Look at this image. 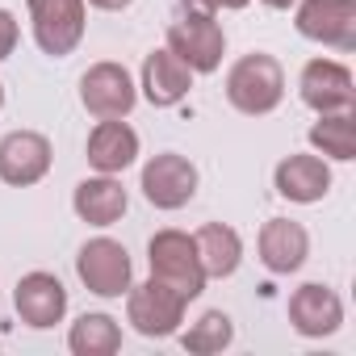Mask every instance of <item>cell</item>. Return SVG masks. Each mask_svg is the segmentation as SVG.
I'll use <instances>...</instances> for the list:
<instances>
[{
  "label": "cell",
  "mask_w": 356,
  "mask_h": 356,
  "mask_svg": "<svg viewBox=\"0 0 356 356\" xmlns=\"http://www.w3.org/2000/svg\"><path fill=\"white\" fill-rule=\"evenodd\" d=\"M285 97V72L273 55L256 51V55H243L231 72H227V101L248 113V118H260V113H273Z\"/></svg>",
  "instance_id": "1"
},
{
  "label": "cell",
  "mask_w": 356,
  "mask_h": 356,
  "mask_svg": "<svg viewBox=\"0 0 356 356\" xmlns=\"http://www.w3.org/2000/svg\"><path fill=\"white\" fill-rule=\"evenodd\" d=\"M147 264H151V277L155 281H163L168 289H176L185 302H193L206 289V273H202V260H197V243L185 231H159V235H151Z\"/></svg>",
  "instance_id": "2"
},
{
  "label": "cell",
  "mask_w": 356,
  "mask_h": 356,
  "mask_svg": "<svg viewBox=\"0 0 356 356\" xmlns=\"http://www.w3.org/2000/svg\"><path fill=\"white\" fill-rule=\"evenodd\" d=\"M185 298L176 293V289H168L163 281H143V285H130L126 289V318H130V327L138 331V335H147V339H163V335H172L176 327L185 323Z\"/></svg>",
  "instance_id": "3"
},
{
  "label": "cell",
  "mask_w": 356,
  "mask_h": 356,
  "mask_svg": "<svg viewBox=\"0 0 356 356\" xmlns=\"http://www.w3.org/2000/svg\"><path fill=\"white\" fill-rule=\"evenodd\" d=\"M84 0H30V22H34V42L42 55L63 59L80 47L84 38Z\"/></svg>",
  "instance_id": "4"
},
{
  "label": "cell",
  "mask_w": 356,
  "mask_h": 356,
  "mask_svg": "<svg viewBox=\"0 0 356 356\" xmlns=\"http://www.w3.org/2000/svg\"><path fill=\"white\" fill-rule=\"evenodd\" d=\"M168 51L176 59H185L193 72H218L222 51H227V34L214 22V13H185L181 22L168 26Z\"/></svg>",
  "instance_id": "5"
},
{
  "label": "cell",
  "mask_w": 356,
  "mask_h": 356,
  "mask_svg": "<svg viewBox=\"0 0 356 356\" xmlns=\"http://www.w3.org/2000/svg\"><path fill=\"white\" fill-rule=\"evenodd\" d=\"M193 193H197V168L185 155L163 151L143 163V197L155 210H181L193 202Z\"/></svg>",
  "instance_id": "6"
},
{
  "label": "cell",
  "mask_w": 356,
  "mask_h": 356,
  "mask_svg": "<svg viewBox=\"0 0 356 356\" xmlns=\"http://www.w3.org/2000/svg\"><path fill=\"white\" fill-rule=\"evenodd\" d=\"M76 273L88 285V293H97V298H122L130 289V277H134L130 252L122 243H113V239L84 243L80 256H76Z\"/></svg>",
  "instance_id": "7"
},
{
  "label": "cell",
  "mask_w": 356,
  "mask_h": 356,
  "mask_svg": "<svg viewBox=\"0 0 356 356\" xmlns=\"http://www.w3.org/2000/svg\"><path fill=\"white\" fill-rule=\"evenodd\" d=\"M298 34L335 51L356 47V0H302L298 5Z\"/></svg>",
  "instance_id": "8"
},
{
  "label": "cell",
  "mask_w": 356,
  "mask_h": 356,
  "mask_svg": "<svg viewBox=\"0 0 356 356\" xmlns=\"http://www.w3.org/2000/svg\"><path fill=\"white\" fill-rule=\"evenodd\" d=\"M80 101L92 118H126L138 101V88L122 63H92L80 80Z\"/></svg>",
  "instance_id": "9"
},
{
  "label": "cell",
  "mask_w": 356,
  "mask_h": 356,
  "mask_svg": "<svg viewBox=\"0 0 356 356\" xmlns=\"http://www.w3.org/2000/svg\"><path fill=\"white\" fill-rule=\"evenodd\" d=\"M302 101L314 113H352L356 109V88H352V72L335 59H310L302 67Z\"/></svg>",
  "instance_id": "10"
},
{
  "label": "cell",
  "mask_w": 356,
  "mask_h": 356,
  "mask_svg": "<svg viewBox=\"0 0 356 356\" xmlns=\"http://www.w3.org/2000/svg\"><path fill=\"white\" fill-rule=\"evenodd\" d=\"M51 172V143L38 130H13L0 138V181L26 189Z\"/></svg>",
  "instance_id": "11"
},
{
  "label": "cell",
  "mask_w": 356,
  "mask_h": 356,
  "mask_svg": "<svg viewBox=\"0 0 356 356\" xmlns=\"http://www.w3.org/2000/svg\"><path fill=\"white\" fill-rule=\"evenodd\" d=\"M13 302H17L22 323L34 331H47V327L63 323V314H67V289L51 273H26L13 289Z\"/></svg>",
  "instance_id": "12"
},
{
  "label": "cell",
  "mask_w": 356,
  "mask_h": 356,
  "mask_svg": "<svg viewBox=\"0 0 356 356\" xmlns=\"http://www.w3.org/2000/svg\"><path fill=\"white\" fill-rule=\"evenodd\" d=\"M289 323H293V331H302L306 339H323V335L339 331V323H343V302H339L335 289L310 281V285L293 289V298H289Z\"/></svg>",
  "instance_id": "13"
},
{
  "label": "cell",
  "mask_w": 356,
  "mask_h": 356,
  "mask_svg": "<svg viewBox=\"0 0 356 356\" xmlns=\"http://www.w3.org/2000/svg\"><path fill=\"white\" fill-rule=\"evenodd\" d=\"M143 97L155 105V109H172V105H181L193 88V67L185 59H176L168 47L163 51H151L143 59Z\"/></svg>",
  "instance_id": "14"
},
{
  "label": "cell",
  "mask_w": 356,
  "mask_h": 356,
  "mask_svg": "<svg viewBox=\"0 0 356 356\" xmlns=\"http://www.w3.org/2000/svg\"><path fill=\"white\" fill-rule=\"evenodd\" d=\"M310 256V235L302 222H289V218H268L260 227V264L277 277H289L306 264Z\"/></svg>",
  "instance_id": "15"
},
{
  "label": "cell",
  "mask_w": 356,
  "mask_h": 356,
  "mask_svg": "<svg viewBox=\"0 0 356 356\" xmlns=\"http://www.w3.org/2000/svg\"><path fill=\"white\" fill-rule=\"evenodd\" d=\"M277 181V193L285 202H298V206H310V202H323L327 189H331V168L318 159V155H285L273 172Z\"/></svg>",
  "instance_id": "16"
},
{
  "label": "cell",
  "mask_w": 356,
  "mask_h": 356,
  "mask_svg": "<svg viewBox=\"0 0 356 356\" xmlns=\"http://www.w3.org/2000/svg\"><path fill=\"white\" fill-rule=\"evenodd\" d=\"M134 159H138V134L122 118H101L97 130L88 134V163L113 176V172H126Z\"/></svg>",
  "instance_id": "17"
},
{
  "label": "cell",
  "mask_w": 356,
  "mask_h": 356,
  "mask_svg": "<svg viewBox=\"0 0 356 356\" xmlns=\"http://www.w3.org/2000/svg\"><path fill=\"white\" fill-rule=\"evenodd\" d=\"M72 206H76V214H80L88 227H113V222L126 214L130 197H126L122 181H113V176L101 172V176H88V181L76 185Z\"/></svg>",
  "instance_id": "18"
},
{
  "label": "cell",
  "mask_w": 356,
  "mask_h": 356,
  "mask_svg": "<svg viewBox=\"0 0 356 356\" xmlns=\"http://www.w3.org/2000/svg\"><path fill=\"white\" fill-rule=\"evenodd\" d=\"M193 243H197V260H202L206 281H210V277H231V273L239 268V260H243V239H239V231L227 227V222H206V227L193 235Z\"/></svg>",
  "instance_id": "19"
},
{
  "label": "cell",
  "mask_w": 356,
  "mask_h": 356,
  "mask_svg": "<svg viewBox=\"0 0 356 356\" xmlns=\"http://www.w3.org/2000/svg\"><path fill=\"white\" fill-rule=\"evenodd\" d=\"M67 348L76 356H113L122 348V327L109 314H80L67 331Z\"/></svg>",
  "instance_id": "20"
},
{
  "label": "cell",
  "mask_w": 356,
  "mask_h": 356,
  "mask_svg": "<svg viewBox=\"0 0 356 356\" xmlns=\"http://www.w3.org/2000/svg\"><path fill=\"white\" fill-rule=\"evenodd\" d=\"M310 143L323 155L339 159V163L356 159V122H352V113H318V122L310 126Z\"/></svg>",
  "instance_id": "21"
},
{
  "label": "cell",
  "mask_w": 356,
  "mask_h": 356,
  "mask_svg": "<svg viewBox=\"0 0 356 356\" xmlns=\"http://www.w3.org/2000/svg\"><path fill=\"white\" fill-rule=\"evenodd\" d=\"M235 339V323H231V314H222V310H210V314H202L185 335H181V343H185V352H197V356H210V352H222L227 343Z\"/></svg>",
  "instance_id": "22"
},
{
  "label": "cell",
  "mask_w": 356,
  "mask_h": 356,
  "mask_svg": "<svg viewBox=\"0 0 356 356\" xmlns=\"http://www.w3.org/2000/svg\"><path fill=\"white\" fill-rule=\"evenodd\" d=\"M17 38H22V30H17V17H13L9 9H0V63H5V59L17 51Z\"/></svg>",
  "instance_id": "23"
},
{
  "label": "cell",
  "mask_w": 356,
  "mask_h": 356,
  "mask_svg": "<svg viewBox=\"0 0 356 356\" xmlns=\"http://www.w3.org/2000/svg\"><path fill=\"white\" fill-rule=\"evenodd\" d=\"M189 13H218V9H243L248 0H181Z\"/></svg>",
  "instance_id": "24"
},
{
  "label": "cell",
  "mask_w": 356,
  "mask_h": 356,
  "mask_svg": "<svg viewBox=\"0 0 356 356\" xmlns=\"http://www.w3.org/2000/svg\"><path fill=\"white\" fill-rule=\"evenodd\" d=\"M88 5H92V9H105V13H118V9L130 5V0H88Z\"/></svg>",
  "instance_id": "25"
},
{
  "label": "cell",
  "mask_w": 356,
  "mask_h": 356,
  "mask_svg": "<svg viewBox=\"0 0 356 356\" xmlns=\"http://www.w3.org/2000/svg\"><path fill=\"white\" fill-rule=\"evenodd\" d=\"M264 5H268V9H289L293 0H264Z\"/></svg>",
  "instance_id": "26"
},
{
  "label": "cell",
  "mask_w": 356,
  "mask_h": 356,
  "mask_svg": "<svg viewBox=\"0 0 356 356\" xmlns=\"http://www.w3.org/2000/svg\"><path fill=\"white\" fill-rule=\"evenodd\" d=\"M0 105H5V88H0Z\"/></svg>",
  "instance_id": "27"
}]
</instances>
